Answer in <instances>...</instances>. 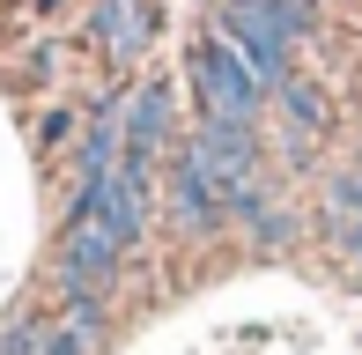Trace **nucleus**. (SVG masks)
<instances>
[{
    "label": "nucleus",
    "instance_id": "nucleus-14",
    "mask_svg": "<svg viewBox=\"0 0 362 355\" xmlns=\"http://www.w3.org/2000/svg\"><path fill=\"white\" fill-rule=\"evenodd\" d=\"M52 67H59V59H52V45H45V52H30V59H23V82H45Z\"/></svg>",
    "mask_w": 362,
    "mask_h": 355
},
{
    "label": "nucleus",
    "instance_id": "nucleus-5",
    "mask_svg": "<svg viewBox=\"0 0 362 355\" xmlns=\"http://www.w3.org/2000/svg\"><path fill=\"white\" fill-rule=\"evenodd\" d=\"M126 267V245L96 222H67L59 230V296H111Z\"/></svg>",
    "mask_w": 362,
    "mask_h": 355
},
{
    "label": "nucleus",
    "instance_id": "nucleus-12",
    "mask_svg": "<svg viewBox=\"0 0 362 355\" xmlns=\"http://www.w3.org/2000/svg\"><path fill=\"white\" fill-rule=\"evenodd\" d=\"M45 355H96V341L81 326H52V348H45Z\"/></svg>",
    "mask_w": 362,
    "mask_h": 355
},
{
    "label": "nucleus",
    "instance_id": "nucleus-13",
    "mask_svg": "<svg viewBox=\"0 0 362 355\" xmlns=\"http://www.w3.org/2000/svg\"><path fill=\"white\" fill-rule=\"evenodd\" d=\"M340 252H348V289L362 296V222H348V237H340Z\"/></svg>",
    "mask_w": 362,
    "mask_h": 355
},
{
    "label": "nucleus",
    "instance_id": "nucleus-1",
    "mask_svg": "<svg viewBox=\"0 0 362 355\" xmlns=\"http://www.w3.org/2000/svg\"><path fill=\"white\" fill-rule=\"evenodd\" d=\"M185 89H192V104H200V119L259 126V111H267V82L244 67V52L222 37V30H207V37L185 45Z\"/></svg>",
    "mask_w": 362,
    "mask_h": 355
},
{
    "label": "nucleus",
    "instance_id": "nucleus-3",
    "mask_svg": "<svg viewBox=\"0 0 362 355\" xmlns=\"http://www.w3.org/2000/svg\"><path fill=\"white\" fill-rule=\"evenodd\" d=\"M215 30L244 52V67L267 82V96L303 74V67H296V45H303V37H296L274 8H259V0H215Z\"/></svg>",
    "mask_w": 362,
    "mask_h": 355
},
{
    "label": "nucleus",
    "instance_id": "nucleus-11",
    "mask_svg": "<svg viewBox=\"0 0 362 355\" xmlns=\"http://www.w3.org/2000/svg\"><path fill=\"white\" fill-rule=\"evenodd\" d=\"M333 207H340L348 222H362V170H355V178H348V170L333 178Z\"/></svg>",
    "mask_w": 362,
    "mask_h": 355
},
{
    "label": "nucleus",
    "instance_id": "nucleus-15",
    "mask_svg": "<svg viewBox=\"0 0 362 355\" xmlns=\"http://www.w3.org/2000/svg\"><path fill=\"white\" fill-rule=\"evenodd\" d=\"M30 8H37V15H59V8H67V0H30Z\"/></svg>",
    "mask_w": 362,
    "mask_h": 355
},
{
    "label": "nucleus",
    "instance_id": "nucleus-4",
    "mask_svg": "<svg viewBox=\"0 0 362 355\" xmlns=\"http://www.w3.org/2000/svg\"><path fill=\"white\" fill-rule=\"evenodd\" d=\"M170 119H177V89L170 74H148L134 89V104H126V156H119V178L126 185H156V170H170Z\"/></svg>",
    "mask_w": 362,
    "mask_h": 355
},
{
    "label": "nucleus",
    "instance_id": "nucleus-9",
    "mask_svg": "<svg viewBox=\"0 0 362 355\" xmlns=\"http://www.w3.org/2000/svg\"><path fill=\"white\" fill-rule=\"evenodd\" d=\"M74 126H81V111H74V104H52V111H37L30 134H37V149L52 156V149H67V141H74Z\"/></svg>",
    "mask_w": 362,
    "mask_h": 355
},
{
    "label": "nucleus",
    "instance_id": "nucleus-7",
    "mask_svg": "<svg viewBox=\"0 0 362 355\" xmlns=\"http://www.w3.org/2000/svg\"><path fill=\"white\" fill-rule=\"evenodd\" d=\"M96 37H104L111 52H141V45L156 37V15H148L141 0H104V8H96Z\"/></svg>",
    "mask_w": 362,
    "mask_h": 355
},
{
    "label": "nucleus",
    "instance_id": "nucleus-6",
    "mask_svg": "<svg viewBox=\"0 0 362 355\" xmlns=\"http://www.w3.org/2000/svg\"><path fill=\"white\" fill-rule=\"evenodd\" d=\"M170 222H177L185 237H215L222 222H237V215H229V192L192 163V149L170 156Z\"/></svg>",
    "mask_w": 362,
    "mask_h": 355
},
{
    "label": "nucleus",
    "instance_id": "nucleus-2",
    "mask_svg": "<svg viewBox=\"0 0 362 355\" xmlns=\"http://www.w3.org/2000/svg\"><path fill=\"white\" fill-rule=\"evenodd\" d=\"M185 149H192V163L229 192V215L237 222H252L259 207H267L259 200V126H244V119H192Z\"/></svg>",
    "mask_w": 362,
    "mask_h": 355
},
{
    "label": "nucleus",
    "instance_id": "nucleus-10",
    "mask_svg": "<svg viewBox=\"0 0 362 355\" xmlns=\"http://www.w3.org/2000/svg\"><path fill=\"white\" fill-rule=\"evenodd\" d=\"M45 348H52V326H45V318H15L8 341H0V355H45Z\"/></svg>",
    "mask_w": 362,
    "mask_h": 355
},
{
    "label": "nucleus",
    "instance_id": "nucleus-8",
    "mask_svg": "<svg viewBox=\"0 0 362 355\" xmlns=\"http://www.w3.org/2000/svg\"><path fill=\"white\" fill-rule=\"evenodd\" d=\"M274 104H281V119L296 126V134H318V126H325V89L303 82V74H296L288 89H274Z\"/></svg>",
    "mask_w": 362,
    "mask_h": 355
}]
</instances>
